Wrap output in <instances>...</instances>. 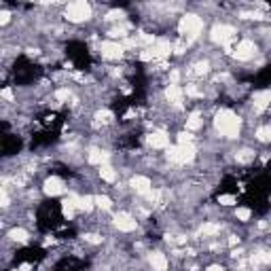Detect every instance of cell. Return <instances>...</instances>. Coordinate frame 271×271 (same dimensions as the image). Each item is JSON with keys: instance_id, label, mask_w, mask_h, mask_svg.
Listing matches in <instances>:
<instances>
[{"instance_id": "30", "label": "cell", "mask_w": 271, "mask_h": 271, "mask_svg": "<svg viewBox=\"0 0 271 271\" xmlns=\"http://www.w3.org/2000/svg\"><path fill=\"white\" fill-rule=\"evenodd\" d=\"M85 242H89V244H102L104 242V237L102 235H97V233H85Z\"/></svg>"}, {"instance_id": "17", "label": "cell", "mask_w": 271, "mask_h": 271, "mask_svg": "<svg viewBox=\"0 0 271 271\" xmlns=\"http://www.w3.org/2000/svg\"><path fill=\"white\" fill-rule=\"evenodd\" d=\"M78 212V208H77V203H75V199H72L70 195L66 197L64 201H61V216H64L66 220H72L75 218V214Z\"/></svg>"}, {"instance_id": "34", "label": "cell", "mask_w": 271, "mask_h": 271, "mask_svg": "<svg viewBox=\"0 0 271 271\" xmlns=\"http://www.w3.org/2000/svg\"><path fill=\"white\" fill-rule=\"evenodd\" d=\"M206 271H227V269L223 267V265H210V267H208Z\"/></svg>"}, {"instance_id": "19", "label": "cell", "mask_w": 271, "mask_h": 271, "mask_svg": "<svg viewBox=\"0 0 271 271\" xmlns=\"http://www.w3.org/2000/svg\"><path fill=\"white\" fill-rule=\"evenodd\" d=\"M220 229H223V225H220V223H212V220H208V223L201 225L199 233L203 237H214V235H218V233H220Z\"/></svg>"}, {"instance_id": "22", "label": "cell", "mask_w": 271, "mask_h": 271, "mask_svg": "<svg viewBox=\"0 0 271 271\" xmlns=\"http://www.w3.org/2000/svg\"><path fill=\"white\" fill-rule=\"evenodd\" d=\"M94 197H96V208H100L102 212L113 210V199L108 195H94Z\"/></svg>"}, {"instance_id": "18", "label": "cell", "mask_w": 271, "mask_h": 271, "mask_svg": "<svg viewBox=\"0 0 271 271\" xmlns=\"http://www.w3.org/2000/svg\"><path fill=\"white\" fill-rule=\"evenodd\" d=\"M97 176L102 178L104 182H108V184H113L116 182V170L113 168V165H102V168H97Z\"/></svg>"}, {"instance_id": "4", "label": "cell", "mask_w": 271, "mask_h": 271, "mask_svg": "<svg viewBox=\"0 0 271 271\" xmlns=\"http://www.w3.org/2000/svg\"><path fill=\"white\" fill-rule=\"evenodd\" d=\"M165 157H168L172 163L187 165L197 157V149L193 144H176V146H170V149L165 151Z\"/></svg>"}, {"instance_id": "6", "label": "cell", "mask_w": 271, "mask_h": 271, "mask_svg": "<svg viewBox=\"0 0 271 271\" xmlns=\"http://www.w3.org/2000/svg\"><path fill=\"white\" fill-rule=\"evenodd\" d=\"M233 58H235L237 61H250L252 58L256 55V42L250 40V39H244L237 42V47L233 49Z\"/></svg>"}, {"instance_id": "25", "label": "cell", "mask_w": 271, "mask_h": 271, "mask_svg": "<svg viewBox=\"0 0 271 271\" xmlns=\"http://www.w3.org/2000/svg\"><path fill=\"white\" fill-rule=\"evenodd\" d=\"M53 97H55V100H58L59 104H64V102H68V100L72 97V91L68 89V87H59V89L53 94Z\"/></svg>"}, {"instance_id": "14", "label": "cell", "mask_w": 271, "mask_h": 271, "mask_svg": "<svg viewBox=\"0 0 271 271\" xmlns=\"http://www.w3.org/2000/svg\"><path fill=\"white\" fill-rule=\"evenodd\" d=\"M7 242L11 244H28L30 242V233L23 227H13L7 231Z\"/></svg>"}, {"instance_id": "7", "label": "cell", "mask_w": 271, "mask_h": 271, "mask_svg": "<svg viewBox=\"0 0 271 271\" xmlns=\"http://www.w3.org/2000/svg\"><path fill=\"white\" fill-rule=\"evenodd\" d=\"M42 193L47 197H59L66 193V182L59 176H47L42 182Z\"/></svg>"}, {"instance_id": "33", "label": "cell", "mask_w": 271, "mask_h": 271, "mask_svg": "<svg viewBox=\"0 0 271 271\" xmlns=\"http://www.w3.org/2000/svg\"><path fill=\"white\" fill-rule=\"evenodd\" d=\"M32 269H34V265H32V263H21L17 271H32Z\"/></svg>"}, {"instance_id": "35", "label": "cell", "mask_w": 271, "mask_h": 271, "mask_svg": "<svg viewBox=\"0 0 271 271\" xmlns=\"http://www.w3.org/2000/svg\"><path fill=\"white\" fill-rule=\"evenodd\" d=\"M235 244H239V237L237 235H229V246H235Z\"/></svg>"}, {"instance_id": "1", "label": "cell", "mask_w": 271, "mask_h": 271, "mask_svg": "<svg viewBox=\"0 0 271 271\" xmlns=\"http://www.w3.org/2000/svg\"><path fill=\"white\" fill-rule=\"evenodd\" d=\"M214 127H216V132L223 136V138L235 140V138H239V134H242V116H237L229 108H223L214 116Z\"/></svg>"}, {"instance_id": "9", "label": "cell", "mask_w": 271, "mask_h": 271, "mask_svg": "<svg viewBox=\"0 0 271 271\" xmlns=\"http://www.w3.org/2000/svg\"><path fill=\"white\" fill-rule=\"evenodd\" d=\"M113 225H115L121 233H132V231L138 229V220H136L129 212H119V214H115Z\"/></svg>"}, {"instance_id": "15", "label": "cell", "mask_w": 271, "mask_h": 271, "mask_svg": "<svg viewBox=\"0 0 271 271\" xmlns=\"http://www.w3.org/2000/svg\"><path fill=\"white\" fill-rule=\"evenodd\" d=\"M108 159H110V155H108L106 151H102V149H89V153H87V161L91 165H97V168L106 165Z\"/></svg>"}, {"instance_id": "21", "label": "cell", "mask_w": 271, "mask_h": 271, "mask_svg": "<svg viewBox=\"0 0 271 271\" xmlns=\"http://www.w3.org/2000/svg\"><path fill=\"white\" fill-rule=\"evenodd\" d=\"M191 72H193L195 77H206L208 72H210V61H208V59L195 61V64H193V70H191Z\"/></svg>"}, {"instance_id": "28", "label": "cell", "mask_w": 271, "mask_h": 271, "mask_svg": "<svg viewBox=\"0 0 271 271\" xmlns=\"http://www.w3.org/2000/svg\"><path fill=\"white\" fill-rule=\"evenodd\" d=\"M176 138H178V144H193V134L191 132H180Z\"/></svg>"}, {"instance_id": "29", "label": "cell", "mask_w": 271, "mask_h": 271, "mask_svg": "<svg viewBox=\"0 0 271 271\" xmlns=\"http://www.w3.org/2000/svg\"><path fill=\"white\" fill-rule=\"evenodd\" d=\"M237 199H235V195H218V203L220 206H233Z\"/></svg>"}, {"instance_id": "26", "label": "cell", "mask_w": 271, "mask_h": 271, "mask_svg": "<svg viewBox=\"0 0 271 271\" xmlns=\"http://www.w3.org/2000/svg\"><path fill=\"white\" fill-rule=\"evenodd\" d=\"M113 119H115V116H113L110 110H97V113H96V123H102V125H104V123H110Z\"/></svg>"}, {"instance_id": "13", "label": "cell", "mask_w": 271, "mask_h": 271, "mask_svg": "<svg viewBox=\"0 0 271 271\" xmlns=\"http://www.w3.org/2000/svg\"><path fill=\"white\" fill-rule=\"evenodd\" d=\"M149 265H151L153 271H168L170 269V258H168V254L155 250V252L149 254Z\"/></svg>"}, {"instance_id": "10", "label": "cell", "mask_w": 271, "mask_h": 271, "mask_svg": "<svg viewBox=\"0 0 271 271\" xmlns=\"http://www.w3.org/2000/svg\"><path fill=\"white\" fill-rule=\"evenodd\" d=\"M129 187H132V191L136 195H140V197H146L153 191V182H151V178L149 176H142V174H136L129 178Z\"/></svg>"}, {"instance_id": "16", "label": "cell", "mask_w": 271, "mask_h": 271, "mask_svg": "<svg viewBox=\"0 0 271 271\" xmlns=\"http://www.w3.org/2000/svg\"><path fill=\"white\" fill-rule=\"evenodd\" d=\"M184 127H187V132H191V134L203 127V116H201L199 110H193V113L187 116V121H184Z\"/></svg>"}, {"instance_id": "20", "label": "cell", "mask_w": 271, "mask_h": 271, "mask_svg": "<svg viewBox=\"0 0 271 271\" xmlns=\"http://www.w3.org/2000/svg\"><path fill=\"white\" fill-rule=\"evenodd\" d=\"M250 263H252V267H258V265H269L271 263V252H265V250L252 252Z\"/></svg>"}, {"instance_id": "24", "label": "cell", "mask_w": 271, "mask_h": 271, "mask_svg": "<svg viewBox=\"0 0 271 271\" xmlns=\"http://www.w3.org/2000/svg\"><path fill=\"white\" fill-rule=\"evenodd\" d=\"M250 218H252L250 208H237L235 210V220H239V223H250Z\"/></svg>"}, {"instance_id": "5", "label": "cell", "mask_w": 271, "mask_h": 271, "mask_svg": "<svg viewBox=\"0 0 271 271\" xmlns=\"http://www.w3.org/2000/svg\"><path fill=\"white\" fill-rule=\"evenodd\" d=\"M97 51H100V55L104 59L115 61V59H121L127 49L123 47V42H119V40H104V42H100Z\"/></svg>"}, {"instance_id": "12", "label": "cell", "mask_w": 271, "mask_h": 271, "mask_svg": "<svg viewBox=\"0 0 271 271\" xmlns=\"http://www.w3.org/2000/svg\"><path fill=\"white\" fill-rule=\"evenodd\" d=\"M146 144L151 146V149H170V136L165 132H153L146 136Z\"/></svg>"}, {"instance_id": "2", "label": "cell", "mask_w": 271, "mask_h": 271, "mask_svg": "<svg viewBox=\"0 0 271 271\" xmlns=\"http://www.w3.org/2000/svg\"><path fill=\"white\" fill-rule=\"evenodd\" d=\"M178 32H180V39H184L187 42L199 39V34L203 32V19L197 13L182 15L180 21H178Z\"/></svg>"}, {"instance_id": "11", "label": "cell", "mask_w": 271, "mask_h": 271, "mask_svg": "<svg viewBox=\"0 0 271 271\" xmlns=\"http://www.w3.org/2000/svg\"><path fill=\"white\" fill-rule=\"evenodd\" d=\"M163 96H165V100H168L170 106H174V108H180L182 102H184V89L180 85H168L163 91Z\"/></svg>"}, {"instance_id": "3", "label": "cell", "mask_w": 271, "mask_h": 271, "mask_svg": "<svg viewBox=\"0 0 271 271\" xmlns=\"http://www.w3.org/2000/svg\"><path fill=\"white\" fill-rule=\"evenodd\" d=\"M91 15H94V9H91V4L85 2V0L70 2V4H66V9H64V17L70 23H85L91 19Z\"/></svg>"}, {"instance_id": "23", "label": "cell", "mask_w": 271, "mask_h": 271, "mask_svg": "<svg viewBox=\"0 0 271 271\" xmlns=\"http://www.w3.org/2000/svg\"><path fill=\"white\" fill-rule=\"evenodd\" d=\"M254 138L258 140V142H271V125H263V127H258L256 132H254Z\"/></svg>"}, {"instance_id": "8", "label": "cell", "mask_w": 271, "mask_h": 271, "mask_svg": "<svg viewBox=\"0 0 271 271\" xmlns=\"http://www.w3.org/2000/svg\"><path fill=\"white\" fill-rule=\"evenodd\" d=\"M269 108H271V87L256 91L252 96V110H254V115H261Z\"/></svg>"}, {"instance_id": "27", "label": "cell", "mask_w": 271, "mask_h": 271, "mask_svg": "<svg viewBox=\"0 0 271 271\" xmlns=\"http://www.w3.org/2000/svg\"><path fill=\"white\" fill-rule=\"evenodd\" d=\"M104 19H108V21H121V19H125V11H110V13L104 17Z\"/></svg>"}, {"instance_id": "31", "label": "cell", "mask_w": 271, "mask_h": 271, "mask_svg": "<svg viewBox=\"0 0 271 271\" xmlns=\"http://www.w3.org/2000/svg\"><path fill=\"white\" fill-rule=\"evenodd\" d=\"M9 21H11V13H9L7 9H2V11H0V26L7 28V26H9Z\"/></svg>"}, {"instance_id": "32", "label": "cell", "mask_w": 271, "mask_h": 271, "mask_svg": "<svg viewBox=\"0 0 271 271\" xmlns=\"http://www.w3.org/2000/svg\"><path fill=\"white\" fill-rule=\"evenodd\" d=\"M2 100L9 102V104H11V102H17L15 96H13V89H11V87H4V89H2Z\"/></svg>"}]
</instances>
